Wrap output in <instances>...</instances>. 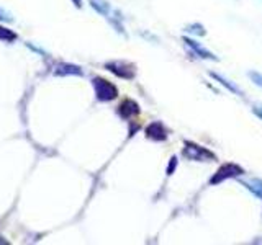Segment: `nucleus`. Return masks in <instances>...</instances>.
<instances>
[{
  "label": "nucleus",
  "mask_w": 262,
  "mask_h": 245,
  "mask_svg": "<svg viewBox=\"0 0 262 245\" xmlns=\"http://www.w3.org/2000/svg\"><path fill=\"white\" fill-rule=\"evenodd\" d=\"M0 20H2V21H13V17L9 12L4 10L2 7H0Z\"/></svg>",
  "instance_id": "obj_13"
},
{
  "label": "nucleus",
  "mask_w": 262,
  "mask_h": 245,
  "mask_svg": "<svg viewBox=\"0 0 262 245\" xmlns=\"http://www.w3.org/2000/svg\"><path fill=\"white\" fill-rule=\"evenodd\" d=\"M254 111H256V115L259 118H262V105H256V107H254Z\"/></svg>",
  "instance_id": "obj_16"
},
{
  "label": "nucleus",
  "mask_w": 262,
  "mask_h": 245,
  "mask_svg": "<svg viewBox=\"0 0 262 245\" xmlns=\"http://www.w3.org/2000/svg\"><path fill=\"white\" fill-rule=\"evenodd\" d=\"M243 185H244V187L249 188V190L254 193V195L262 196V182L257 180V178H254V180H251V182H244Z\"/></svg>",
  "instance_id": "obj_10"
},
{
  "label": "nucleus",
  "mask_w": 262,
  "mask_h": 245,
  "mask_svg": "<svg viewBox=\"0 0 262 245\" xmlns=\"http://www.w3.org/2000/svg\"><path fill=\"white\" fill-rule=\"evenodd\" d=\"M105 67L110 71V72H113L115 76L121 77V79H133L135 77L133 65H129L126 62H120V61H116V62H107Z\"/></svg>",
  "instance_id": "obj_3"
},
{
  "label": "nucleus",
  "mask_w": 262,
  "mask_h": 245,
  "mask_svg": "<svg viewBox=\"0 0 262 245\" xmlns=\"http://www.w3.org/2000/svg\"><path fill=\"white\" fill-rule=\"evenodd\" d=\"M92 85L95 88V95L100 101H112L118 96V88L112 82H108L102 77H95L92 80Z\"/></svg>",
  "instance_id": "obj_1"
},
{
  "label": "nucleus",
  "mask_w": 262,
  "mask_h": 245,
  "mask_svg": "<svg viewBox=\"0 0 262 245\" xmlns=\"http://www.w3.org/2000/svg\"><path fill=\"white\" fill-rule=\"evenodd\" d=\"M56 76H82V71L81 67L77 65H72V64H59L56 65V71H54Z\"/></svg>",
  "instance_id": "obj_6"
},
{
  "label": "nucleus",
  "mask_w": 262,
  "mask_h": 245,
  "mask_svg": "<svg viewBox=\"0 0 262 245\" xmlns=\"http://www.w3.org/2000/svg\"><path fill=\"white\" fill-rule=\"evenodd\" d=\"M185 43H187L188 46H190V48L195 51L196 54H200L202 57H205V59H216V57H215L212 53H210V51H207L205 48H202L200 44H196L195 41H192V40H187V38H185Z\"/></svg>",
  "instance_id": "obj_8"
},
{
  "label": "nucleus",
  "mask_w": 262,
  "mask_h": 245,
  "mask_svg": "<svg viewBox=\"0 0 262 245\" xmlns=\"http://www.w3.org/2000/svg\"><path fill=\"white\" fill-rule=\"evenodd\" d=\"M184 155L192 160H207V159H212L213 155L210 154L208 151H205L203 147L199 146H193V144H187L185 149H184Z\"/></svg>",
  "instance_id": "obj_4"
},
{
  "label": "nucleus",
  "mask_w": 262,
  "mask_h": 245,
  "mask_svg": "<svg viewBox=\"0 0 262 245\" xmlns=\"http://www.w3.org/2000/svg\"><path fill=\"white\" fill-rule=\"evenodd\" d=\"M210 76H212L213 79H216L218 82H220V84H221V85H224V87H228V88H230V90H231V92H235V93H238V95H243V92H241V90H239V88H238V87H236L235 84H233V82H230L228 79H224V77H221V76H218V74H213V72H212V74H210Z\"/></svg>",
  "instance_id": "obj_9"
},
{
  "label": "nucleus",
  "mask_w": 262,
  "mask_h": 245,
  "mask_svg": "<svg viewBox=\"0 0 262 245\" xmlns=\"http://www.w3.org/2000/svg\"><path fill=\"white\" fill-rule=\"evenodd\" d=\"M243 173V168L239 165H235V163H226V165H223L221 168H218V172L212 177V180L210 183L212 185H216V183H221L223 180H226V178H233V177H238Z\"/></svg>",
  "instance_id": "obj_2"
},
{
  "label": "nucleus",
  "mask_w": 262,
  "mask_h": 245,
  "mask_svg": "<svg viewBox=\"0 0 262 245\" xmlns=\"http://www.w3.org/2000/svg\"><path fill=\"white\" fill-rule=\"evenodd\" d=\"M90 4H92L93 9H97L100 13H104L108 17V13H110V7H108L107 2H104V0H90Z\"/></svg>",
  "instance_id": "obj_11"
},
{
  "label": "nucleus",
  "mask_w": 262,
  "mask_h": 245,
  "mask_svg": "<svg viewBox=\"0 0 262 245\" xmlns=\"http://www.w3.org/2000/svg\"><path fill=\"white\" fill-rule=\"evenodd\" d=\"M249 77L256 82V84L259 85V87H262V76L260 74H257V72H249Z\"/></svg>",
  "instance_id": "obj_14"
},
{
  "label": "nucleus",
  "mask_w": 262,
  "mask_h": 245,
  "mask_svg": "<svg viewBox=\"0 0 262 245\" xmlns=\"http://www.w3.org/2000/svg\"><path fill=\"white\" fill-rule=\"evenodd\" d=\"M0 40H2V41H15L17 34L13 33L12 29H9V28L0 26Z\"/></svg>",
  "instance_id": "obj_12"
},
{
  "label": "nucleus",
  "mask_w": 262,
  "mask_h": 245,
  "mask_svg": "<svg viewBox=\"0 0 262 245\" xmlns=\"http://www.w3.org/2000/svg\"><path fill=\"white\" fill-rule=\"evenodd\" d=\"M138 111H140V108H138V103H135L133 100H125L120 105V110H118V113L123 116V118H129V116H133L136 115Z\"/></svg>",
  "instance_id": "obj_7"
},
{
  "label": "nucleus",
  "mask_w": 262,
  "mask_h": 245,
  "mask_svg": "<svg viewBox=\"0 0 262 245\" xmlns=\"http://www.w3.org/2000/svg\"><path fill=\"white\" fill-rule=\"evenodd\" d=\"M146 136L152 141H164L167 137V132L161 123H151L146 128Z\"/></svg>",
  "instance_id": "obj_5"
},
{
  "label": "nucleus",
  "mask_w": 262,
  "mask_h": 245,
  "mask_svg": "<svg viewBox=\"0 0 262 245\" xmlns=\"http://www.w3.org/2000/svg\"><path fill=\"white\" fill-rule=\"evenodd\" d=\"M177 167V159L174 157V159H171V163H169V168H167V175H171L172 173V170Z\"/></svg>",
  "instance_id": "obj_15"
}]
</instances>
